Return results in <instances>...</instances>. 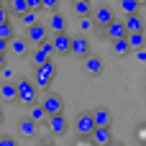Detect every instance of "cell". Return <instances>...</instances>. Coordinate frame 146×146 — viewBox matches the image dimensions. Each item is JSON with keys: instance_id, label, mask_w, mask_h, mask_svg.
Instances as JSON below:
<instances>
[{"instance_id": "cell-37", "label": "cell", "mask_w": 146, "mask_h": 146, "mask_svg": "<svg viewBox=\"0 0 146 146\" xmlns=\"http://www.w3.org/2000/svg\"><path fill=\"white\" fill-rule=\"evenodd\" d=\"M5 121V110H3V105H0V123Z\"/></svg>"}, {"instance_id": "cell-8", "label": "cell", "mask_w": 146, "mask_h": 146, "mask_svg": "<svg viewBox=\"0 0 146 146\" xmlns=\"http://www.w3.org/2000/svg\"><path fill=\"white\" fill-rule=\"evenodd\" d=\"M103 33H105V38H108L110 44H113V41H118V38H126V36H128L126 23H123V21H118V18H115V21H113V23H110Z\"/></svg>"}, {"instance_id": "cell-13", "label": "cell", "mask_w": 146, "mask_h": 146, "mask_svg": "<svg viewBox=\"0 0 146 146\" xmlns=\"http://www.w3.org/2000/svg\"><path fill=\"white\" fill-rule=\"evenodd\" d=\"M123 23H126V31L128 33H144V18L141 15H126Z\"/></svg>"}, {"instance_id": "cell-9", "label": "cell", "mask_w": 146, "mask_h": 146, "mask_svg": "<svg viewBox=\"0 0 146 146\" xmlns=\"http://www.w3.org/2000/svg\"><path fill=\"white\" fill-rule=\"evenodd\" d=\"M51 41H54L56 54H69L72 51V36L69 33H56V36H51Z\"/></svg>"}, {"instance_id": "cell-42", "label": "cell", "mask_w": 146, "mask_h": 146, "mask_svg": "<svg viewBox=\"0 0 146 146\" xmlns=\"http://www.w3.org/2000/svg\"><path fill=\"white\" fill-rule=\"evenodd\" d=\"M72 3H85V0H72Z\"/></svg>"}, {"instance_id": "cell-32", "label": "cell", "mask_w": 146, "mask_h": 146, "mask_svg": "<svg viewBox=\"0 0 146 146\" xmlns=\"http://www.w3.org/2000/svg\"><path fill=\"white\" fill-rule=\"evenodd\" d=\"M0 77H3V82H10V80H13V69H10V67L0 69Z\"/></svg>"}, {"instance_id": "cell-25", "label": "cell", "mask_w": 146, "mask_h": 146, "mask_svg": "<svg viewBox=\"0 0 146 146\" xmlns=\"http://www.w3.org/2000/svg\"><path fill=\"white\" fill-rule=\"evenodd\" d=\"M10 10L15 15H23V13H28V3L26 0H10Z\"/></svg>"}, {"instance_id": "cell-33", "label": "cell", "mask_w": 146, "mask_h": 146, "mask_svg": "<svg viewBox=\"0 0 146 146\" xmlns=\"http://www.w3.org/2000/svg\"><path fill=\"white\" fill-rule=\"evenodd\" d=\"M8 51H10V41L0 38V54H8Z\"/></svg>"}, {"instance_id": "cell-15", "label": "cell", "mask_w": 146, "mask_h": 146, "mask_svg": "<svg viewBox=\"0 0 146 146\" xmlns=\"http://www.w3.org/2000/svg\"><path fill=\"white\" fill-rule=\"evenodd\" d=\"M92 141H95L98 146H110L115 139H113L110 128H95V133H92Z\"/></svg>"}, {"instance_id": "cell-1", "label": "cell", "mask_w": 146, "mask_h": 146, "mask_svg": "<svg viewBox=\"0 0 146 146\" xmlns=\"http://www.w3.org/2000/svg\"><path fill=\"white\" fill-rule=\"evenodd\" d=\"M15 87H18V100L23 103V105H36V92H38V87L33 85V80H28V77H21V80H15Z\"/></svg>"}, {"instance_id": "cell-11", "label": "cell", "mask_w": 146, "mask_h": 146, "mask_svg": "<svg viewBox=\"0 0 146 146\" xmlns=\"http://www.w3.org/2000/svg\"><path fill=\"white\" fill-rule=\"evenodd\" d=\"M92 118H95V126L98 128H110V123H113V113L108 108H95L92 110Z\"/></svg>"}, {"instance_id": "cell-27", "label": "cell", "mask_w": 146, "mask_h": 146, "mask_svg": "<svg viewBox=\"0 0 146 146\" xmlns=\"http://www.w3.org/2000/svg\"><path fill=\"white\" fill-rule=\"evenodd\" d=\"M0 38H5V41H13L15 36H13V23L8 21V23H0Z\"/></svg>"}, {"instance_id": "cell-12", "label": "cell", "mask_w": 146, "mask_h": 146, "mask_svg": "<svg viewBox=\"0 0 146 146\" xmlns=\"http://www.w3.org/2000/svg\"><path fill=\"white\" fill-rule=\"evenodd\" d=\"M67 128H69V123H67L64 113H62V115H51V118H49V131H51L54 136H64V133H67Z\"/></svg>"}, {"instance_id": "cell-28", "label": "cell", "mask_w": 146, "mask_h": 146, "mask_svg": "<svg viewBox=\"0 0 146 146\" xmlns=\"http://www.w3.org/2000/svg\"><path fill=\"white\" fill-rule=\"evenodd\" d=\"M95 28V21L92 18H80V31L82 33H87V31H92Z\"/></svg>"}, {"instance_id": "cell-6", "label": "cell", "mask_w": 146, "mask_h": 146, "mask_svg": "<svg viewBox=\"0 0 146 146\" xmlns=\"http://www.w3.org/2000/svg\"><path fill=\"white\" fill-rule=\"evenodd\" d=\"M74 128H77V133L80 136H92L95 133V118H92V113H80L77 115V123H74Z\"/></svg>"}, {"instance_id": "cell-10", "label": "cell", "mask_w": 146, "mask_h": 146, "mask_svg": "<svg viewBox=\"0 0 146 146\" xmlns=\"http://www.w3.org/2000/svg\"><path fill=\"white\" fill-rule=\"evenodd\" d=\"M82 62H85V72H87V74H92V77H100V74H103V69H105V64H103V59H100V56H92V54H90V56H87V59H82Z\"/></svg>"}, {"instance_id": "cell-39", "label": "cell", "mask_w": 146, "mask_h": 146, "mask_svg": "<svg viewBox=\"0 0 146 146\" xmlns=\"http://www.w3.org/2000/svg\"><path fill=\"white\" fill-rule=\"evenodd\" d=\"M136 3H139V5H146V0H136Z\"/></svg>"}, {"instance_id": "cell-41", "label": "cell", "mask_w": 146, "mask_h": 146, "mask_svg": "<svg viewBox=\"0 0 146 146\" xmlns=\"http://www.w3.org/2000/svg\"><path fill=\"white\" fill-rule=\"evenodd\" d=\"M110 3H118V0H108V5H110Z\"/></svg>"}, {"instance_id": "cell-3", "label": "cell", "mask_w": 146, "mask_h": 146, "mask_svg": "<svg viewBox=\"0 0 146 146\" xmlns=\"http://www.w3.org/2000/svg\"><path fill=\"white\" fill-rule=\"evenodd\" d=\"M92 21H95V31H105L113 21H115V10L105 3V5H98V10L92 13Z\"/></svg>"}, {"instance_id": "cell-7", "label": "cell", "mask_w": 146, "mask_h": 146, "mask_svg": "<svg viewBox=\"0 0 146 146\" xmlns=\"http://www.w3.org/2000/svg\"><path fill=\"white\" fill-rule=\"evenodd\" d=\"M69 54H74V56H80V59H87L90 56V38L87 36H72V51Z\"/></svg>"}, {"instance_id": "cell-35", "label": "cell", "mask_w": 146, "mask_h": 146, "mask_svg": "<svg viewBox=\"0 0 146 146\" xmlns=\"http://www.w3.org/2000/svg\"><path fill=\"white\" fill-rule=\"evenodd\" d=\"M8 67V54H0V69Z\"/></svg>"}, {"instance_id": "cell-4", "label": "cell", "mask_w": 146, "mask_h": 146, "mask_svg": "<svg viewBox=\"0 0 146 146\" xmlns=\"http://www.w3.org/2000/svg\"><path fill=\"white\" fill-rule=\"evenodd\" d=\"M41 105H44V110H46V115L51 118V115H62L64 113V100L56 95V92H46L44 98H41Z\"/></svg>"}, {"instance_id": "cell-43", "label": "cell", "mask_w": 146, "mask_h": 146, "mask_svg": "<svg viewBox=\"0 0 146 146\" xmlns=\"http://www.w3.org/2000/svg\"><path fill=\"white\" fill-rule=\"evenodd\" d=\"M0 85H3V77H0Z\"/></svg>"}, {"instance_id": "cell-30", "label": "cell", "mask_w": 146, "mask_h": 146, "mask_svg": "<svg viewBox=\"0 0 146 146\" xmlns=\"http://www.w3.org/2000/svg\"><path fill=\"white\" fill-rule=\"evenodd\" d=\"M28 3V10H33V13H38V10H44V5H41V0H26Z\"/></svg>"}, {"instance_id": "cell-2", "label": "cell", "mask_w": 146, "mask_h": 146, "mask_svg": "<svg viewBox=\"0 0 146 146\" xmlns=\"http://www.w3.org/2000/svg\"><path fill=\"white\" fill-rule=\"evenodd\" d=\"M33 69H36V80H33V85H36L38 90H49L51 82H54V77H56V64H54V62H46V64L33 67Z\"/></svg>"}, {"instance_id": "cell-44", "label": "cell", "mask_w": 146, "mask_h": 146, "mask_svg": "<svg viewBox=\"0 0 146 146\" xmlns=\"http://www.w3.org/2000/svg\"><path fill=\"white\" fill-rule=\"evenodd\" d=\"M0 8H3V3H0Z\"/></svg>"}, {"instance_id": "cell-16", "label": "cell", "mask_w": 146, "mask_h": 146, "mask_svg": "<svg viewBox=\"0 0 146 146\" xmlns=\"http://www.w3.org/2000/svg\"><path fill=\"white\" fill-rule=\"evenodd\" d=\"M49 31H54V36H56V33H67V18L59 15V13H54V15L49 18Z\"/></svg>"}, {"instance_id": "cell-23", "label": "cell", "mask_w": 146, "mask_h": 146, "mask_svg": "<svg viewBox=\"0 0 146 146\" xmlns=\"http://www.w3.org/2000/svg\"><path fill=\"white\" fill-rule=\"evenodd\" d=\"M128 44H131V49L141 51V49H146V36L144 33H128Z\"/></svg>"}, {"instance_id": "cell-38", "label": "cell", "mask_w": 146, "mask_h": 146, "mask_svg": "<svg viewBox=\"0 0 146 146\" xmlns=\"http://www.w3.org/2000/svg\"><path fill=\"white\" fill-rule=\"evenodd\" d=\"M110 146H126V144H121V141H113V144H110Z\"/></svg>"}, {"instance_id": "cell-26", "label": "cell", "mask_w": 146, "mask_h": 146, "mask_svg": "<svg viewBox=\"0 0 146 146\" xmlns=\"http://www.w3.org/2000/svg\"><path fill=\"white\" fill-rule=\"evenodd\" d=\"M21 23H23L26 28H31V26H36V23H38V15H36L33 10H28V13H23V15H21Z\"/></svg>"}, {"instance_id": "cell-31", "label": "cell", "mask_w": 146, "mask_h": 146, "mask_svg": "<svg viewBox=\"0 0 146 146\" xmlns=\"http://www.w3.org/2000/svg\"><path fill=\"white\" fill-rule=\"evenodd\" d=\"M0 146H18V141L13 136H0Z\"/></svg>"}, {"instance_id": "cell-14", "label": "cell", "mask_w": 146, "mask_h": 146, "mask_svg": "<svg viewBox=\"0 0 146 146\" xmlns=\"http://www.w3.org/2000/svg\"><path fill=\"white\" fill-rule=\"evenodd\" d=\"M0 100H5V103L18 100V87H15V82H3V85H0Z\"/></svg>"}, {"instance_id": "cell-29", "label": "cell", "mask_w": 146, "mask_h": 146, "mask_svg": "<svg viewBox=\"0 0 146 146\" xmlns=\"http://www.w3.org/2000/svg\"><path fill=\"white\" fill-rule=\"evenodd\" d=\"M41 5H44V10H49V13H56V10H59V0H41Z\"/></svg>"}, {"instance_id": "cell-36", "label": "cell", "mask_w": 146, "mask_h": 146, "mask_svg": "<svg viewBox=\"0 0 146 146\" xmlns=\"http://www.w3.org/2000/svg\"><path fill=\"white\" fill-rule=\"evenodd\" d=\"M139 59H141V62H146V49H141V51H139Z\"/></svg>"}, {"instance_id": "cell-21", "label": "cell", "mask_w": 146, "mask_h": 146, "mask_svg": "<svg viewBox=\"0 0 146 146\" xmlns=\"http://www.w3.org/2000/svg\"><path fill=\"white\" fill-rule=\"evenodd\" d=\"M26 51H28V41H26V38H13V41H10V54L26 56Z\"/></svg>"}, {"instance_id": "cell-18", "label": "cell", "mask_w": 146, "mask_h": 146, "mask_svg": "<svg viewBox=\"0 0 146 146\" xmlns=\"http://www.w3.org/2000/svg\"><path fill=\"white\" fill-rule=\"evenodd\" d=\"M36 126H38V123H33L31 118H23V121L18 123V133H21L23 139H33V136H36Z\"/></svg>"}, {"instance_id": "cell-24", "label": "cell", "mask_w": 146, "mask_h": 146, "mask_svg": "<svg viewBox=\"0 0 146 146\" xmlns=\"http://www.w3.org/2000/svg\"><path fill=\"white\" fill-rule=\"evenodd\" d=\"M38 51L46 56V59H51V56H56V49H54V41L51 38H46L44 44H38Z\"/></svg>"}, {"instance_id": "cell-19", "label": "cell", "mask_w": 146, "mask_h": 146, "mask_svg": "<svg viewBox=\"0 0 146 146\" xmlns=\"http://www.w3.org/2000/svg\"><path fill=\"white\" fill-rule=\"evenodd\" d=\"M139 3L136 0H118V10H121V15L126 18V15H139Z\"/></svg>"}, {"instance_id": "cell-20", "label": "cell", "mask_w": 146, "mask_h": 146, "mask_svg": "<svg viewBox=\"0 0 146 146\" xmlns=\"http://www.w3.org/2000/svg\"><path fill=\"white\" fill-rule=\"evenodd\" d=\"M131 51H133V49H131V44H128V36L113 41V54H115V56H128Z\"/></svg>"}, {"instance_id": "cell-40", "label": "cell", "mask_w": 146, "mask_h": 146, "mask_svg": "<svg viewBox=\"0 0 146 146\" xmlns=\"http://www.w3.org/2000/svg\"><path fill=\"white\" fill-rule=\"evenodd\" d=\"M0 3H3V5H5V3H8V5H10V0H0Z\"/></svg>"}, {"instance_id": "cell-22", "label": "cell", "mask_w": 146, "mask_h": 146, "mask_svg": "<svg viewBox=\"0 0 146 146\" xmlns=\"http://www.w3.org/2000/svg\"><path fill=\"white\" fill-rule=\"evenodd\" d=\"M72 8H74V15H80V18H90V15H92L90 0H85V3H72Z\"/></svg>"}, {"instance_id": "cell-34", "label": "cell", "mask_w": 146, "mask_h": 146, "mask_svg": "<svg viewBox=\"0 0 146 146\" xmlns=\"http://www.w3.org/2000/svg\"><path fill=\"white\" fill-rule=\"evenodd\" d=\"M0 23H8V8L5 5L0 8Z\"/></svg>"}, {"instance_id": "cell-5", "label": "cell", "mask_w": 146, "mask_h": 146, "mask_svg": "<svg viewBox=\"0 0 146 146\" xmlns=\"http://www.w3.org/2000/svg\"><path fill=\"white\" fill-rule=\"evenodd\" d=\"M46 38H49V26H44V23H36V26L26 28V41H28V44H33V46L44 44Z\"/></svg>"}, {"instance_id": "cell-17", "label": "cell", "mask_w": 146, "mask_h": 146, "mask_svg": "<svg viewBox=\"0 0 146 146\" xmlns=\"http://www.w3.org/2000/svg\"><path fill=\"white\" fill-rule=\"evenodd\" d=\"M28 118H31L33 123H44V121L49 123V115H46V110H44V105H41V103H36V105H31V108H28Z\"/></svg>"}]
</instances>
